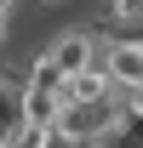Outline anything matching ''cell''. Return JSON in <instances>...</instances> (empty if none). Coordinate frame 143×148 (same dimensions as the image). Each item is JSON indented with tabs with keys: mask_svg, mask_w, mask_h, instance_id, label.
<instances>
[{
	"mask_svg": "<svg viewBox=\"0 0 143 148\" xmlns=\"http://www.w3.org/2000/svg\"><path fill=\"white\" fill-rule=\"evenodd\" d=\"M126 114L132 108H120V97H109V103H63L57 108V148H97V143H109V137H120V125H126Z\"/></svg>",
	"mask_w": 143,
	"mask_h": 148,
	"instance_id": "cell-1",
	"label": "cell"
},
{
	"mask_svg": "<svg viewBox=\"0 0 143 148\" xmlns=\"http://www.w3.org/2000/svg\"><path fill=\"white\" fill-rule=\"evenodd\" d=\"M40 57H46L57 74H80V69H92V63H103V40L92 34V29H63Z\"/></svg>",
	"mask_w": 143,
	"mask_h": 148,
	"instance_id": "cell-2",
	"label": "cell"
},
{
	"mask_svg": "<svg viewBox=\"0 0 143 148\" xmlns=\"http://www.w3.org/2000/svg\"><path fill=\"white\" fill-rule=\"evenodd\" d=\"M103 69L120 91H137L143 86V40H103Z\"/></svg>",
	"mask_w": 143,
	"mask_h": 148,
	"instance_id": "cell-3",
	"label": "cell"
},
{
	"mask_svg": "<svg viewBox=\"0 0 143 148\" xmlns=\"http://www.w3.org/2000/svg\"><path fill=\"white\" fill-rule=\"evenodd\" d=\"M109 29L120 40H143V0H109Z\"/></svg>",
	"mask_w": 143,
	"mask_h": 148,
	"instance_id": "cell-4",
	"label": "cell"
},
{
	"mask_svg": "<svg viewBox=\"0 0 143 148\" xmlns=\"http://www.w3.org/2000/svg\"><path fill=\"white\" fill-rule=\"evenodd\" d=\"M126 103H132V120L143 125V86H137V91H126Z\"/></svg>",
	"mask_w": 143,
	"mask_h": 148,
	"instance_id": "cell-5",
	"label": "cell"
},
{
	"mask_svg": "<svg viewBox=\"0 0 143 148\" xmlns=\"http://www.w3.org/2000/svg\"><path fill=\"white\" fill-rule=\"evenodd\" d=\"M6 17H12V12H0V51H6Z\"/></svg>",
	"mask_w": 143,
	"mask_h": 148,
	"instance_id": "cell-6",
	"label": "cell"
},
{
	"mask_svg": "<svg viewBox=\"0 0 143 148\" xmlns=\"http://www.w3.org/2000/svg\"><path fill=\"white\" fill-rule=\"evenodd\" d=\"M12 6H17V0H0V12H12Z\"/></svg>",
	"mask_w": 143,
	"mask_h": 148,
	"instance_id": "cell-7",
	"label": "cell"
},
{
	"mask_svg": "<svg viewBox=\"0 0 143 148\" xmlns=\"http://www.w3.org/2000/svg\"><path fill=\"white\" fill-rule=\"evenodd\" d=\"M40 6H69V0H40Z\"/></svg>",
	"mask_w": 143,
	"mask_h": 148,
	"instance_id": "cell-8",
	"label": "cell"
}]
</instances>
